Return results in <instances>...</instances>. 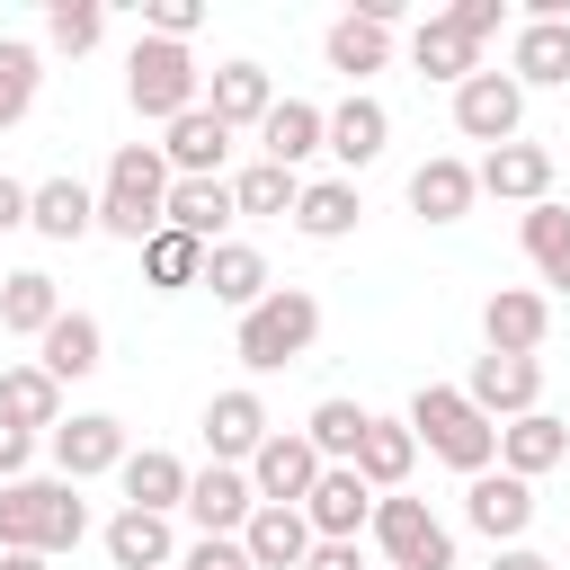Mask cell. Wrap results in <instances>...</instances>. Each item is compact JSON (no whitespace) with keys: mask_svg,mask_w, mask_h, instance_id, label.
<instances>
[{"mask_svg":"<svg viewBox=\"0 0 570 570\" xmlns=\"http://www.w3.org/2000/svg\"><path fill=\"white\" fill-rule=\"evenodd\" d=\"M294 196H303V178L276 169V160H249V169L232 178V205H240V214H294Z\"/></svg>","mask_w":570,"mask_h":570,"instance_id":"cell-41","label":"cell"},{"mask_svg":"<svg viewBox=\"0 0 570 570\" xmlns=\"http://www.w3.org/2000/svg\"><path fill=\"white\" fill-rule=\"evenodd\" d=\"M98 36H107V9H98V0H53V9H45V45H53V53L80 62Z\"/></svg>","mask_w":570,"mask_h":570,"instance_id":"cell-42","label":"cell"},{"mask_svg":"<svg viewBox=\"0 0 570 570\" xmlns=\"http://www.w3.org/2000/svg\"><path fill=\"white\" fill-rule=\"evenodd\" d=\"M178 570H249V552H240V534H196L178 552Z\"/></svg>","mask_w":570,"mask_h":570,"instance_id":"cell-44","label":"cell"},{"mask_svg":"<svg viewBox=\"0 0 570 570\" xmlns=\"http://www.w3.org/2000/svg\"><path fill=\"white\" fill-rule=\"evenodd\" d=\"M142 276H151L160 294H178V285H196V276H205V249H196L187 232H169V223H160V232L142 240Z\"/></svg>","mask_w":570,"mask_h":570,"instance_id":"cell-40","label":"cell"},{"mask_svg":"<svg viewBox=\"0 0 570 570\" xmlns=\"http://www.w3.org/2000/svg\"><path fill=\"white\" fill-rule=\"evenodd\" d=\"M27 463H36V436L0 419V490H9V481H27Z\"/></svg>","mask_w":570,"mask_h":570,"instance_id":"cell-46","label":"cell"},{"mask_svg":"<svg viewBox=\"0 0 570 570\" xmlns=\"http://www.w3.org/2000/svg\"><path fill=\"white\" fill-rule=\"evenodd\" d=\"M410 463H419L410 419H365V436H356V481H365L374 499H392V490L410 481Z\"/></svg>","mask_w":570,"mask_h":570,"instance_id":"cell-24","label":"cell"},{"mask_svg":"<svg viewBox=\"0 0 570 570\" xmlns=\"http://www.w3.org/2000/svg\"><path fill=\"white\" fill-rule=\"evenodd\" d=\"M472 160H454V151H428L419 169H410V214H428V223H463L472 214Z\"/></svg>","mask_w":570,"mask_h":570,"instance_id":"cell-22","label":"cell"},{"mask_svg":"<svg viewBox=\"0 0 570 570\" xmlns=\"http://www.w3.org/2000/svg\"><path fill=\"white\" fill-rule=\"evenodd\" d=\"M240 472H249L258 508H303V490L321 481V454L303 445V428H267V445H258Z\"/></svg>","mask_w":570,"mask_h":570,"instance_id":"cell-9","label":"cell"},{"mask_svg":"<svg viewBox=\"0 0 570 570\" xmlns=\"http://www.w3.org/2000/svg\"><path fill=\"white\" fill-rule=\"evenodd\" d=\"M463 401H472L490 428H508V419L543 410V365H534V356H472V374H463Z\"/></svg>","mask_w":570,"mask_h":570,"instance_id":"cell-8","label":"cell"},{"mask_svg":"<svg viewBox=\"0 0 570 570\" xmlns=\"http://www.w3.org/2000/svg\"><path fill=\"white\" fill-rule=\"evenodd\" d=\"M321 125H330V107H312V98H276L267 125H258V151H267L276 169H303V160L321 151Z\"/></svg>","mask_w":570,"mask_h":570,"instance_id":"cell-30","label":"cell"},{"mask_svg":"<svg viewBox=\"0 0 570 570\" xmlns=\"http://www.w3.org/2000/svg\"><path fill=\"white\" fill-rule=\"evenodd\" d=\"M232 214H240V205H232V178H169V205H160V223H169V232H187L196 249H214Z\"/></svg>","mask_w":570,"mask_h":570,"instance_id":"cell-19","label":"cell"},{"mask_svg":"<svg viewBox=\"0 0 570 570\" xmlns=\"http://www.w3.org/2000/svg\"><path fill=\"white\" fill-rule=\"evenodd\" d=\"M508 80L517 89H561L570 80V18H525L508 45Z\"/></svg>","mask_w":570,"mask_h":570,"instance_id":"cell-21","label":"cell"},{"mask_svg":"<svg viewBox=\"0 0 570 570\" xmlns=\"http://www.w3.org/2000/svg\"><path fill=\"white\" fill-rule=\"evenodd\" d=\"M53 312H62V294H53V276H45V267L0 276V330H9V338H45V330H53Z\"/></svg>","mask_w":570,"mask_h":570,"instance_id":"cell-36","label":"cell"},{"mask_svg":"<svg viewBox=\"0 0 570 570\" xmlns=\"http://www.w3.org/2000/svg\"><path fill=\"white\" fill-rule=\"evenodd\" d=\"M543 330H552V303H543L534 285H499V294L481 303V338H490V356H534Z\"/></svg>","mask_w":570,"mask_h":570,"instance_id":"cell-16","label":"cell"},{"mask_svg":"<svg viewBox=\"0 0 570 570\" xmlns=\"http://www.w3.org/2000/svg\"><path fill=\"white\" fill-rule=\"evenodd\" d=\"M517 240H525V258H534V276L543 285H570V205H525V223H517Z\"/></svg>","mask_w":570,"mask_h":570,"instance_id":"cell-37","label":"cell"},{"mask_svg":"<svg viewBox=\"0 0 570 570\" xmlns=\"http://www.w3.org/2000/svg\"><path fill=\"white\" fill-rule=\"evenodd\" d=\"M312 338H321V303H312L303 285H276L267 303H249V312H240V330H232V356H240L249 374H276V365L312 356Z\"/></svg>","mask_w":570,"mask_h":570,"instance_id":"cell-4","label":"cell"},{"mask_svg":"<svg viewBox=\"0 0 570 570\" xmlns=\"http://www.w3.org/2000/svg\"><path fill=\"white\" fill-rule=\"evenodd\" d=\"M365 517H374V490L356 481V463H321V481L303 490V525H312V543H356Z\"/></svg>","mask_w":570,"mask_h":570,"instance_id":"cell-10","label":"cell"},{"mask_svg":"<svg viewBox=\"0 0 570 570\" xmlns=\"http://www.w3.org/2000/svg\"><path fill=\"white\" fill-rule=\"evenodd\" d=\"M321 53H330V71L365 80V71H383V62H392V27H383V18H365V9H347V18H330Z\"/></svg>","mask_w":570,"mask_h":570,"instance_id":"cell-31","label":"cell"},{"mask_svg":"<svg viewBox=\"0 0 570 570\" xmlns=\"http://www.w3.org/2000/svg\"><path fill=\"white\" fill-rule=\"evenodd\" d=\"M196 285H214V303H232V312H249V303H267V294H276V276H267V258H258L249 240H214Z\"/></svg>","mask_w":570,"mask_h":570,"instance_id":"cell-27","label":"cell"},{"mask_svg":"<svg viewBox=\"0 0 570 570\" xmlns=\"http://www.w3.org/2000/svg\"><path fill=\"white\" fill-rule=\"evenodd\" d=\"M98 543H107L116 570H169V561H178V534H169V517H151V508H116Z\"/></svg>","mask_w":570,"mask_h":570,"instance_id":"cell-25","label":"cell"},{"mask_svg":"<svg viewBox=\"0 0 570 570\" xmlns=\"http://www.w3.org/2000/svg\"><path fill=\"white\" fill-rule=\"evenodd\" d=\"M196 89H205V71H196V53H187V45L142 36V45L125 53V98H134V116L169 125V116H187V107H196Z\"/></svg>","mask_w":570,"mask_h":570,"instance_id":"cell-5","label":"cell"},{"mask_svg":"<svg viewBox=\"0 0 570 570\" xmlns=\"http://www.w3.org/2000/svg\"><path fill=\"white\" fill-rule=\"evenodd\" d=\"M472 187L499 196V205H543V196H552V151H543V142H499V151H481Z\"/></svg>","mask_w":570,"mask_h":570,"instance_id":"cell-15","label":"cell"},{"mask_svg":"<svg viewBox=\"0 0 570 570\" xmlns=\"http://www.w3.org/2000/svg\"><path fill=\"white\" fill-rule=\"evenodd\" d=\"M356 214H365L356 178H312V187L294 196V232H303V240H347Z\"/></svg>","mask_w":570,"mask_h":570,"instance_id":"cell-33","label":"cell"},{"mask_svg":"<svg viewBox=\"0 0 570 570\" xmlns=\"http://www.w3.org/2000/svg\"><path fill=\"white\" fill-rule=\"evenodd\" d=\"M205 107L240 134V125H267V107H276V89H267V62H223L214 80H205Z\"/></svg>","mask_w":570,"mask_h":570,"instance_id":"cell-32","label":"cell"},{"mask_svg":"<svg viewBox=\"0 0 570 570\" xmlns=\"http://www.w3.org/2000/svg\"><path fill=\"white\" fill-rule=\"evenodd\" d=\"M365 419H374V410H356V401H321V410L303 419V445H312L321 463H356V436H365Z\"/></svg>","mask_w":570,"mask_h":570,"instance_id":"cell-38","label":"cell"},{"mask_svg":"<svg viewBox=\"0 0 570 570\" xmlns=\"http://www.w3.org/2000/svg\"><path fill=\"white\" fill-rule=\"evenodd\" d=\"M517 125H525V89H517L508 71L481 62L472 80H454V134H463V142H490V151H499V142H517Z\"/></svg>","mask_w":570,"mask_h":570,"instance_id":"cell-7","label":"cell"},{"mask_svg":"<svg viewBox=\"0 0 570 570\" xmlns=\"http://www.w3.org/2000/svg\"><path fill=\"white\" fill-rule=\"evenodd\" d=\"M240 552H249V570H303V552H312V525H303V508H249V525H240Z\"/></svg>","mask_w":570,"mask_h":570,"instance_id":"cell-29","label":"cell"},{"mask_svg":"<svg viewBox=\"0 0 570 570\" xmlns=\"http://www.w3.org/2000/svg\"><path fill=\"white\" fill-rule=\"evenodd\" d=\"M205 27V0H142V36H169V45H187Z\"/></svg>","mask_w":570,"mask_h":570,"instance_id":"cell-43","label":"cell"},{"mask_svg":"<svg viewBox=\"0 0 570 570\" xmlns=\"http://www.w3.org/2000/svg\"><path fill=\"white\" fill-rule=\"evenodd\" d=\"M445 18H454V27H463V36H472V45H490V36H499V18H508V9H499V0H454V9H445Z\"/></svg>","mask_w":570,"mask_h":570,"instance_id":"cell-45","label":"cell"},{"mask_svg":"<svg viewBox=\"0 0 570 570\" xmlns=\"http://www.w3.org/2000/svg\"><path fill=\"white\" fill-rule=\"evenodd\" d=\"M249 508H258V490H249L240 463H205V472H187V525H196V534H240Z\"/></svg>","mask_w":570,"mask_h":570,"instance_id":"cell-14","label":"cell"},{"mask_svg":"<svg viewBox=\"0 0 570 570\" xmlns=\"http://www.w3.org/2000/svg\"><path fill=\"white\" fill-rule=\"evenodd\" d=\"M116 481H125V508H151V517L187 508V463H178L169 445H142V454H125V463H116Z\"/></svg>","mask_w":570,"mask_h":570,"instance_id":"cell-28","label":"cell"},{"mask_svg":"<svg viewBox=\"0 0 570 570\" xmlns=\"http://www.w3.org/2000/svg\"><path fill=\"white\" fill-rule=\"evenodd\" d=\"M303 570H365V561H356V543H312Z\"/></svg>","mask_w":570,"mask_h":570,"instance_id":"cell-48","label":"cell"},{"mask_svg":"<svg viewBox=\"0 0 570 570\" xmlns=\"http://www.w3.org/2000/svg\"><path fill=\"white\" fill-rule=\"evenodd\" d=\"M223 151H232V125L196 98L187 116H169L160 125V160H169V178H223Z\"/></svg>","mask_w":570,"mask_h":570,"instance_id":"cell-13","label":"cell"},{"mask_svg":"<svg viewBox=\"0 0 570 570\" xmlns=\"http://www.w3.org/2000/svg\"><path fill=\"white\" fill-rule=\"evenodd\" d=\"M160 205H169V160H160V142H116V160H107V187H98V232H116V240H151L160 232Z\"/></svg>","mask_w":570,"mask_h":570,"instance_id":"cell-3","label":"cell"},{"mask_svg":"<svg viewBox=\"0 0 570 570\" xmlns=\"http://www.w3.org/2000/svg\"><path fill=\"white\" fill-rule=\"evenodd\" d=\"M410 62H419L428 80H472V71H481V45H472L454 18H419V27H410Z\"/></svg>","mask_w":570,"mask_h":570,"instance_id":"cell-35","label":"cell"},{"mask_svg":"<svg viewBox=\"0 0 570 570\" xmlns=\"http://www.w3.org/2000/svg\"><path fill=\"white\" fill-rule=\"evenodd\" d=\"M267 401L249 392V383H232V392H214L205 401V445H214V463H249L258 445H267Z\"/></svg>","mask_w":570,"mask_h":570,"instance_id":"cell-17","label":"cell"},{"mask_svg":"<svg viewBox=\"0 0 570 570\" xmlns=\"http://www.w3.org/2000/svg\"><path fill=\"white\" fill-rule=\"evenodd\" d=\"M89 534V499L71 481H9L0 490V552H80Z\"/></svg>","mask_w":570,"mask_h":570,"instance_id":"cell-1","label":"cell"},{"mask_svg":"<svg viewBox=\"0 0 570 570\" xmlns=\"http://www.w3.org/2000/svg\"><path fill=\"white\" fill-rule=\"evenodd\" d=\"M463 517H472V534H490L499 552L508 543H525V525H534V481H517V472H472L463 481Z\"/></svg>","mask_w":570,"mask_h":570,"instance_id":"cell-11","label":"cell"},{"mask_svg":"<svg viewBox=\"0 0 570 570\" xmlns=\"http://www.w3.org/2000/svg\"><path fill=\"white\" fill-rule=\"evenodd\" d=\"M0 419L9 428H62V383L45 374V365H0Z\"/></svg>","mask_w":570,"mask_h":570,"instance_id":"cell-34","label":"cell"},{"mask_svg":"<svg viewBox=\"0 0 570 570\" xmlns=\"http://www.w3.org/2000/svg\"><path fill=\"white\" fill-rule=\"evenodd\" d=\"M490 570H552L534 543H508V552H490Z\"/></svg>","mask_w":570,"mask_h":570,"instance_id":"cell-49","label":"cell"},{"mask_svg":"<svg viewBox=\"0 0 570 570\" xmlns=\"http://www.w3.org/2000/svg\"><path fill=\"white\" fill-rule=\"evenodd\" d=\"M0 232H27V178L0 169Z\"/></svg>","mask_w":570,"mask_h":570,"instance_id":"cell-47","label":"cell"},{"mask_svg":"<svg viewBox=\"0 0 570 570\" xmlns=\"http://www.w3.org/2000/svg\"><path fill=\"white\" fill-rule=\"evenodd\" d=\"M36 80H45V53H36V45H18V36H0V134H9V125H27Z\"/></svg>","mask_w":570,"mask_h":570,"instance_id":"cell-39","label":"cell"},{"mask_svg":"<svg viewBox=\"0 0 570 570\" xmlns=\"http://www.w3.org/2000/svg\"><path fill=\"white\" fill-rule=\"evenodd\" d=\"M365 534L383 543V561L392 570H454V534L428 517V499H374V517H365Z\"/></svg>","mask_w":570,"mask_h":570,"instance_id":"cell-6","label":"cell"},{"mask_svg":"<svg viewBox=\"0 0 570 570\" xmlns=\"http://www.w3.org/2000/svg\"><path fill=\"white\" fill-rule=\"evenodd\" d=\"M410 436H419L436 463H454L463 481L499 463V428L463 401V383H419V392H410Z\"/></svg>","mask_w":570,"mask_h":570,"instance_id":"cell-2","label":"cell"},{"mask_svg":"<svg viewBox=\"0 0 570 570\" xmlns=\"http://www.w3.org/2000/svg\"><path fill=\"white\" fill-rule=\"evenodd\" d=\"M383 142H392V116H383V98H365V89H347V98L330 107V125H321V151H338V169L383 160Z\"/></svg>","mask_w":570,"mask_h":570,"instance_id":"cell-18","label":"cell"},{"mask_svg":"<svg viewBox=\"0 0 570 570\" xmlns=\"http://www.w3.org/2000/svg\"><path fill=\"white\" fill-rule=\"evenodd\" d=\"M134 445H125V419H107V410H80V419H62L53 428V463H62V481L80 490V481H98V472H116Z\"/></svg>","mask_w":570,"mask_h":570,"instance_id":"cell-12","label":"cell"},{"mask_svg":"<svg viewBox=\"0 0 570 570\" xmlns=\"http://www.w3.org/2000/svg\"><path fill=\"white\" fill-rule=\"evenodd\" d=\"M0 570H53L45 552H0Z\"/></svg>","mask_w":570,"mask_h":570,"instance_id":"cell-50","label":"cell"},{"mask_svg":"<svg viewBox=\"0 0 570 570\" xmlns=\"http://www.w3.org/2000/svg\"><path fill=\"white\" fill-rule=\"evenodd\" d=\"M27 232L36 240H80V232H98V196L80 178H45V187H27Z\"/></svg>","mask_w":570,"mask_h":570,"instance_id":"cell-26","label":"cell"},{"mask_svg":"<svg viewBox=\"0 0 570 570\" xmlns=\"http://www.w3.org/2000/svg\"><path fill=\"white\" fill-rule=\"evenodd\" d=\"M552 463H570V428H561L552 410H525V419H508V428H499V472L543 481Z\"/></svg>","mask_w":570,"mask_h":570,"instance_id":"cell-20","label":"cell"},{"mask_svg":"<svg viewBox=\"0 0 570 570\" xmlns=\"http://www.w3.org/2000/svg\"><path fill=\"white\" fill-rule=\"evenodd\" d=\"M36 365H45L53 383H80V374L107 365V330H98L89 312H53V330L36 338Z\"/></svg>","mask_w":570,"mask_h":570,"instance_id":"cell-23","label":"cell"}]
</instances>
